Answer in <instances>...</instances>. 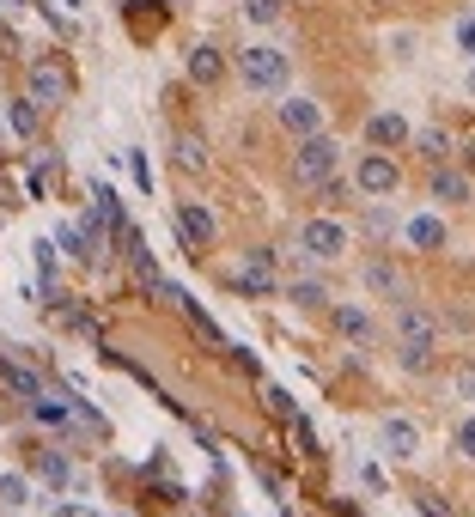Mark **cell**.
<instances>
[{"mask_svg": "<svg viewBox=\"0 0 475 517\" xmlns=\"http://www.w3.org/2000/svg\"><path fill=\"white\" fill-rule=\"evenodd\" d=\"M457 451H463V457H470V462H475V414H470V420H463V426H457Z\"/></svg>", "mask_w": 475, "mask_h": 517, "instance_id": "cell-31", "label": "cell"}, {"mask_svg": "<svg viewBox=\"0 0 475 517\" xmlns=\"http://www.w3.org/2000/svg\"><path fill=\"white\" fill-rule=\"evenodd\" d=\"M6 128H13L19 140H31V134H37V104H31V98H13V104H6Z\"/></svg>", "mask_w": 475, "mask_h": 517, "instance_id": "cell-18", "label": "cell"}, {"mask_svg": "<svg viewBox=\"0 0 475 517\" xmlns=\"http://www.w3.org/2000/svg\"><path fill=\"white\" fill-rule=\"evenodd\" d=\"M281 13H287V0H244V19L250 25H274Z\"/></svg>", "mask_w": 475, "mask_h": 517, "instance_id": "cell-22", "label": "cell"}, {"mask_svg": "<svg viewBox=\"0 0 475 517\" xmlns=\"http://www.w3.org/2000/svg\"><path fill=\"white\" fill-rule=\"evenodd\" d=\"M396 335L409 341V347H433L439 341V323L421 311V304H396Z\"/></svg>", "mask_w": 475, "mask_h": 517, "instance_id": "cell-10", "label": "cell"}, {"mask_svg": "<svg viewBox=\"0 0 475 517\" xmlns=\"http://www.w3.org/2000/svg\"><path fill=\"white\" fill-rule=\"evenodd\" d=\"M177 164H183V171H207V146L195 134H183L177 140Z\"/></svg>", "mask_w": 475, "mask_h": 517, "instance_id": "cell-21", "label": "cell"}, {"mask_svg": "<svg viewBox=\"0 0 475 517\" xmlns=\"http://www.w3.org/2000/svg\"><path fill=\"white\" fill-rule=\"evenodd\" d=\"M232 293H244V299H274V250H244V262L232 268Z\"/></svg>", "mask_w": 475, "mask_h": 517, "instance_id": "cell-3", "label": "cell"}, {"mask_svg": "<svg viewBox=\"0 0 475 517\" xmlns=\"http://www.w3.org/2000/svg\"><path fill=\"white\" fill-rule=\"evenodd\" d=\"M262 402H269V414H281V420H299V408H292V396H287V390H274V383H269V390H262Z\"/></svg>", "mask_w": 475, "mask_h": 517, "instance_id": "cell-26", "label": "cell"}, {"mask_svg": "<svg viewBox=\"0 0 475 517\" xmlns=\"http://www.w3.org/2000/svg\"><path fill=\"white\" fill-rule=\"evenodd\" d=\"M62 98H67L62 61H31V104H37V110H49V104H62Z\"/></svg>", "mask_w": 475, "mask_h": 517, "instance_id": "cell-7", "label": "cell"}, {"mask_svg": "<svg viewBox=\"0 0 475 517\" xmlns=\"http://www.w3.org/2000/svg\"><path fill=\"white\" fill-rule=\"evenodd\" d=\"M0 6H6V0H0ZM13 6H19V0H13Z\"/></svg>", "mask_w": 475, "mask_h": 517, "instance_id": "cell-37", "label": "cell"}, {"mask_svg": "<svg viewBox=\"0 0 475 517\" xmlns=\"http://www.w3.org/2000/svg\"><path fill=\"white\" fill-rule=\"evenodd\" d=\"M457 49H463V55H475V19L457 25Z\"/></svg>", "mask_w": 475, "mask_h": 517, "instance_id": "cell-33", "label": "cell"}, {"mask_svg": "<svg viewBox=\"0 0 475 517\" xmlns=\"http://www.w3.org/2000/svg\"><path fill=\"white\" fill-rule=\"evenodd\" d=\"M402 238H409L414 250H439V244H445V225H439L433 214H414L409 225H402Z\"/></svg>", "mask_w": 475, "mask_h": 517, "instance_id": "cell-15", "label": "cell"}, {"mask_svg": "<svg viewBox=\"0 0 475 517\" xmlns=\"http://www.w3.org/2000/svg\"><path fill=\"white\" fill-rule=\"evenodd\" d=\"M378 444H384L391 457H414V444H421V432H414L409 420H384V426H378Z\"/></svg>", "mask_w": 475, "mask_h": 517, "instance_id": "cell-13", "label": "cell"}, {"mask_svg": "<svg viewBox=\"0 0 475 517\" xmlns=\"http://www.w3.org/2000/svg\"><path fill=\"white\" fill-rule=\"evenodd\" d=\"M62 6H67V13H80V6H85V0H62Z\"/></svg>", "mask_w": 475, "mask_h": 517, "instance_id": "cell-35", "label": "cell"}, {"mask_svg": "<svg viewBox=\"0 0 475 517\" xmlns=\"http://www.w3.org/2000/svg\"><path fill=\"white\" fill-rule=\"evenodd\" d=\"M281 128H292V134L305 140V134H323V104L317 98H281Z\"/></svg>", "mask_w": 475, "mask_h": 517, "instance_id": "cell-9", "label": "cell"}, {"mask_svg": "<svg viewBox=\"0 0 475 517\" xmlns=\"http://www.w3.org/2000/svg\"><path fill=\"white\" fill-rule=\"evenodd\" d=\"M335 329H341L348 341H372V317H366V311H353V304L335 311Z\"/></svg>", "mask_w": 475, "mask_h": 517, "instance_id": "cell-19", "label": "cell"}, {"mask_svg": "<svg viewBox=\"0 0 475 517\" xmlns=\"http://www.w3.org/2000/svg\"><path fill=\"white\" fill-rule=\"evenodd\" d=\"M55 244H62L67 256L74 262H98V219H62V225H55Z\"/></svg>", "mask_w": 475, "mask_h": 517, "instance_id": "cell-5", "label": "cell"}, {"mask_svg": "<svg viewBox=\"0 0 475 517\" xmlns=\"http://www.w3.org/2000/svg\"><path fill=\"white\" fill-rule=\"evenodd\" d=\"M31 256H37V274H43V286H49V280H55V238H37Z\"/></svg>", "mask_w": 475, "mask_h": 517, "instance_id": "cell-24", "label": "cell"}, {"mask_svg": "<svg viewBox=\"0 0 475 517\" xmlns=\"http://www.w3.org/2000/svg\"><path fill=\"white\" fill-rule=\"evenodd\" d=\"M0 383H6L19 402H37L43 396V378L31 372V365H19V359H0Z\"/></svg>", "mask_w": 475, "mask_h": 517, "instance_id": "cell-11", "label": "cell"}, {"mask_svg": "<svg viewBox=\"0 0 475 517\" xmlns=\"http://www.w3.org/2000/svg\"><path fill=\"white\" fill-rule=\"evenodd\" d=\"M451 383H457V396H463V402H475V365H463Z\"/></svg>", "mask_w": 475, "mask_h": 517, "instance_id": "cell-32", "label": "cell"}, {"mask_svg": "<svg viewBox=\"0 0 475 517\" xmlns=\"http://www.w3.org/2000/svg\"><path fill=\"white\" fill-rule=\"evenodd\" d=\"M421 517H445V512H439V505H421Z\"/></svg>", "mask_w": 475, "mask_h": 517, "instance_id": "cell-34", "label": "cell"}, {"mask_svg": "<svg viewBox=\"0 0 475 517\" xmlns=\"http://www.w3.org/2000/svg\"><path fill=\"white\" fill-rule=\"evenodd\" d=\"M177 232H183V244L202 256L207 244H213V232H220V225H213V214H207L202 201H177Z\"/></svg>", "mask_w": 475, "mask_h": 517, "instance_id": "cell-6", "label": "cell"}, {"mask_svg": "<svg viewBox=\"0 0 475 517\" xmlns=\"http://www.w3.org/2000/svg\"><path fill=\"white\" fill-rule=\"evenodd\" d=\"M366 286H372L378 299H391V304H409V299H402V280H396L391 262H372V268H366Z\"/></svg>", "mask_w": 475, "mask_h": 517, "instance_id": "cell-16", "label": "cell"}, {"mask_svg": "<svg viewBox=\"0 0 475 517\" xmlns=\"http://www.w3.org/2000/svg\"><path fill=\"white\" fill-rule=\"evenodd\" d=\"M317 262H335L341 250H348V225L341 219H305V238H299Z\"/></svg>", "mask_w": 475, "mask_h": 517, "instance_id": "cell-4", "label": "cell"}, {"mask_svg": "<svg viewBox=\"0 0 475 517\" xmlns=\"http://www.w3.org/2000/svg\"><path fill=\"white\" fill-rule=\"evenodd\" d=\"M433 201H470V177H463V171H445V164H439L433 171Z\"/></svg>", "mask_w": 475, "mask_h": 517, "instance_id": "cell-17", "label": "cell"}, {"mask_svg": "<svg viewBox=\"0 0 475 517\" xmlns=\"http://www.w3.org/2000/svg\"><path fill=\"white\" fill-rule=\"evenodd\" d=\"M220 74H226V55H220L213 43H195V49H189V80H195V85H213Z\"/></svg>", "mask_w": 475, "mask_h": 517, "instance_id": "cell-12", "label": "cell"}, {"mask_svg": "<svg viewBox=\"0 0 475 517\" xmlns=\"http://www.w3.org/2000/svg\"><path fill=\"white\" fill-rule=\"evenodd\" d=\"M128 171H134V183H141V195L153 189V164H146V153H128Z\"/></svg>", "mask_w": 475, "mask_h": 517, "instance_id": "cell-30", "label": "cell"}, {"mask_svg": "<svg viewBox=\"0 0 475 517\" xmlns=\"http://www.w3.org/2000/svg\"><path fill=\"white\" fill-rule=\"evenodd\" d=\"M353 183H360L366 195H391L396 183H402V171H396V164L384 159V153H366V159L353 164Z\"/></svg>", "mask_w": 475, "mask_h": 517, "instance_id": "cell-8", "label": "cell"}, {"mask_svg": "<svg viewBox=\"0 0 475 517\" xmlns=\"http://www.w3.org/2000/svg\"><path fill=\"white\" fill-rule=\"evenodd\" d=\"M330 293L317 286V280H292V304H323Z\"/></svg>", "mask_w": 475, "mask_h": 517, "instance_id": "cell-28", "label": "cell"}, {"mask_svg": "<svg viewBox=\"0 0 475 517\" xmlns=\"http://www.w3.org/2000/svg\"><path fill=\"white\" fill-rule=\"evenodd\" d=\"M470 92H475V61H470Z\"/></svg>", "mask_w": 475, "mask_h": 517, "instance_id": "cell-36", "label": "cell"}, {"mask_svg": "<svg viewBox=\"0 0 475 517\" xmlns=\"http://www.w3.org/2000/svg\"><path fill=\"white\" fill-rule=\"evenodd\" d=\"M335 164H341V146H335L330 134H305V140H299V159H292L299 183H311V189H323V183L335 177Z\"/></svg>", "mask_w": 475, "mask_h": 517, "instance_id": "cell-2", "label": "cell"}, {"mask_svg": "<svg viewBox=\"0 0 475 517\" xmlns=\"http://www.w3.org/2000/svg\"><path fill=\"white\" fill-rule=\"evenodd\" d=\"M238 74H244L250 92H281L292 74V61L281 55V49H269V43H250L244 55H238Z\"/></svg>", "mask_w": 475, "mask_h": 517, "instance_id": "cell-1", "label": "cell"}, {"mask_svg": "<svg viewBox=\"0 0 475 517\" xmlns=\"http://www.w3.org/2000/svg\"><path fill=\"white\" fill-rule=\"evenodd\" d=\"M421 153H427L433 164H445V153H451V140L439 134V128H427V134H421Z\"/></svg>", "mask_w": 475, "mask_h": 517, "instance_id": "cell-27", "label": "cell"}, {"mask_svg": "<svg viewBox=\"0 0 475 517\" xmlns=\"http://www.w3.org/2000/svg\"><path fill=\"white\" fill-rule=\"evenodd\" d=\"M31 408H37L43 426H67V420H74V402H55V396H37Z\"/></svg>", "mask_w": 475, "mask_h": 517, "instance_id": "cell-20", "label": "cell"}, {"mask_svg": "<svg viewBox=\"0 0 475 517\" xmlns=\"http://www.w3.org/2000/svg\"><path fill=\"white\" fill-rule=\"evenodd\" d=\"M366 140H372V146H402V140H409V122L396 116V110H384V116L366 122Z\"/></svg>", "mask_w": 475, "mask_h": 517, "instance_id": "cell-14", "label": "cell"}, {"mask_svg": "<svg viewBox=\"0 0 475 517\" xmlns=\"http://www.w3.org/2000/svg\"><path fill=\"white\" fill-rule=\"evenodd\" d=\"M31 499V481L25 475H0V505H25Z\"/></svg>", "mask_w": 475, "mask_h": 517, "instance_id": "cell-25", "label": "cell"}, {"mask_svg": "<svg viewBox=\"0 0 475 517\" xmlns=\"http://www.w3.org/2000/svg\"><path fill=\"white\" fill-rule=\"evenodd\" d=\"M43 481H49V487H67V481H74V462H67L62 451H49V457H43Z\"/></svg>", "mask_w": 475, "mask_h": 517, "instance_id": "cell-23", "label": "cell"}, {"mask_svg": "<svg viewBox=\"0 0 475 517\" xmlns=\"http://www.w3.org/2000/svg\"><path fill=\"white\" fill-rule=\"evenodd\" d=\"M402 365H409V372H427V365H433V347H409V341H402Z\"/></svg>", "mask_w": 475, "mask_h": 517, "instance_id": "cell-29", "label": "cell"}]
</instances>
